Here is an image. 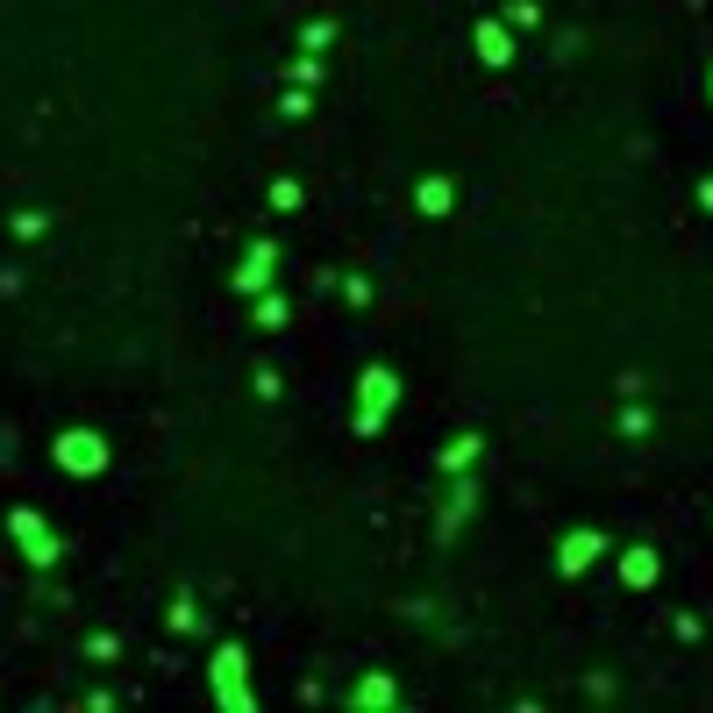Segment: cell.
Segmentation results:
<instances>
[{
	"instance_id": "18",
	"label": "cell",
	"mask_w": 713,
	"mask_h": 713,
	"mask_svg": "<svg viewBox=\"0 0 713 713\" xmlns=\"http://www.w3.org/2000/svg\"><path fill=\"white\" fill-rule=\"evenodd\" d=\"M706 86H713V79H706Z\"/></svg>"
},
{
	"instance_id": "8",
	"label": "cell",
	"mask_w": 713,
	"mask_h": 713,
	"mask_svg": "<svg viewBox=\"0 0 713 713\" xmlns=\"http://www.w3.org/2000/svg\"><path fill=\"white\" fill-rule=\"evenodd\" d=\"M450 201H457V186H450V179H421V186H414V207H421L429 222H443Z\"/></svg>"
},
{
	"instance_id": "15",
	"label": "cell",
	"mask_w": 713,
	"mask_h": 713,
	"mask_svg": "<svg viewBox=\"0 0 713 713\" xmlns=\"http://www.w3.org/2000/svg\"><path fill=\"white\" fill-rule=\"evenodd\" d=\"M293 79H300V86H314V79H322V51H307V57H300V65H293Z\"/></svg>"
},
{
	"instance_id": "7",
	"label": "cell",
	"mask_w": 713,
	"mask_h": 713,
	"mask_svg": "<svg viewBox=\"0 0 713 713\" xmlns=\"http://www.w3.org/2000/svg\"><path fill=\"white\" fill-rule=\"evenodd\" d=\"M343 700H350V706H400V685H392L386 671H371V678H357Z\"/></svg>"
},
{
	"instance_id": "14",
	"label": "cell",
	"mask_w": 713,
	"mask_h": 713,
	"mask_svg": "<svg viewBox=\"0 0 713 713\" xmlns=\"http://www.w3.org/2000/svg\"><path fill=\"white\" fill-rule=\"evenodd\" d=\"M536 22H542L536 0H507V29H536Z\"/></svg>"
},
{
	"instance_id": "5",
	"label": "cell",
	"mask_w": 713,
	"mask_h": 713,
	"mask_svg": "<svg viewBox=\"0 0 713 713\" xmlns=\"http://www.w3.org/2000/svg\"><path fill=\"white\" fill-rule=\"evenodd\" d=\"M599 557H606V536H599V528H571V536L557 542V571H564V579H579L585 564H599Z\"/></svg>"
},
{
	"instance_id": "11",
	"label": "cell",
	"mask_w": 713,
	"mask_h": 713,
	"mask_svg": "<svg viewBox=\"0 0 713 713\" xmlns=\"http://www.w3.org/2000/svg\"><path fill=\"white\" fill-rule=\"evenodd\" d=\"M472 499H478V493H472V485H457V493H450V507H443V521H435V536H443V542H450V536H457V528H464V521H472Z\"/></svg>"
},
{
	"instance_id": "9",
	"label": "cell",
	"mask_w": 713,
	"mask_h": 713,
	"mask_svg": "<svg viewBox=\"0 0 713 713\" xmlns=\"http://www.w3.org/2000/svg\"><path fill=\"white\" fill-rule=\"evenodd\" d=\"M478 57L485 65H507L514 57V29L507 22H478Z\"/></svg>"
},
{
	"instance_id": "10",
	"label": "cell",
	"mask_w": 713,
	"mask_h": 713,
	"mask_svg": "<svg viewBox=\"0 0 713 713\" xmlns=\"http://www.w3.org/2000/svg\"><path fill=\"white\" fill-rule=\"evenodd\" d=\"M657 550H628V557H620V585H635V593H642V585H657Z\"/></svg>"
},
{
	"instance_id": "6",
	"label": "cell",
	"mask_w": 713,
	"mask_h": 713,
	"mask_svg": "<svg viewBox=\"0 0 713 713\" xmlns=\"http://www.w3.org/2000/svg\"><path fill=\"white\" fill-rule=\"evenodd\" d=\"M271 264H279V242H250V257L236 264V293H264Z\"/></svg>"
},
{
	"instance_id": "4",
	"label": "cell",
	"mask_w": 713,
	"mask_h": 713,
	"mask_svg": "<svg viewBox=\"0 0 713 713\" xmlns=\"http://www.w3.org/2000/svg\"><path fill=\"white\" fill-rule=\"evenodd\" d=\"M51 457H57V472H72V478H100V472H108V435H94V429H65Z\"/></svg>"
},
{
	"instance_id": "2",
	"label": "cell",
	"mask_w": 713,
	"mask_h": 713,
	"mask_svg": "<svg viewBox=\"0 0 713 713\" xmlns=\"http://www.w3.org/2000/svg\"><path fill=\"white\" fill-rule=\"evenodd\" d=\"M392 400H400V378H392V364H364L350 429H357V435H378V429H386V414H392Z\"/></svg>"
},
{
	"instance_id": "1",
	"label": "cell",
	"mask_w": 713,
	"mask_h": 713,
	"mask_svg": "<svg viewBox=\"0 0 713 713\" xmlns=\"http://www.w3.org/2000/svg\"><path fill=\"white\" fill-rule=\"evenodd\" d=\"M207 685H215V706H222V713H250V706H257L242 642H222V649H215V663H207Z\"/></svg>"
},
{
	"instance_id": "13",
	"label": "cell",
	"mask_w": 713,
	"mask_h": 713,
	"mask_svg": "<svg viewBox=\"0 0 713 713\" xmlns=\"http://www.w3.org/2000/svg\"><path fill=\"white\" fill-rule=\"evenodd\" d=\"M164 620H172V635H201V606H193L186 593L172 599V614H164Z\"/></svg>"
},
{
	"instance_id": "12",
	"label": "cell",
	"mask_w": 713,
	"mask_h": 713,
	"mask_svg": "<svg viewBox=\"0 0 713 713\" xmlns=\"http://www.w3.org/2000/svg\"><path fill=\"white\" fill-rule=\"evenodd\" d=\"M478 450H485L478 435H457V443H450V450H443V457H435V464H443L450 478H464V472H472V464H478Z\"/></svg>"
},
{
	"instance_id": "17",
	"label": "cell",
	"mask_w": 713,
	"mask_h": 713,
	"mask_svg": "<svg viewBox=\"0 0 713 713\" xmlns=\"http://www.w3.org/2000/svg\"><path fill=\"white\" fill-rule=\"evenodd\" d=\"M700 207H706V215H713V179H700Z\"/></svg>"
},
{
	"instance_id": "3",
	"label": "cell",
	"mask_w": 713,
	"mask_h": 713,
	"mask_svg": "<svg viewBox=\"0 0 713 713\" xmlns=\"http://www.w3.org/2000/svg\"><path fill=\"white\" fill-rule=\"evenodd\" d=\"M8 536L22 542V557H29V564H36V571H51L57 557H65V542H57V528L43 521L36 507H8Z\"/></svg>"
},
{
	"instance_id": "16",
	"label": "cell",
	"mask_w": 713,
	"mask_h": 713,
	"mask_svg": "<svg viewBox=\"0 0 713 713\" xmlns=\"http://www.w3.org/2000/svg\"><path fill=\"white\" fill-rule=\"evenodd\" d=\"M257 322L279 328V322H285V300H271V293H264V300H257Z\"/></svg>"
}]
</instances>
